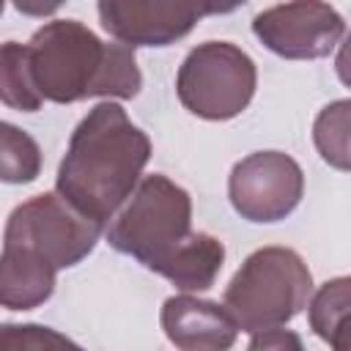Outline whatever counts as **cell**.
I'll use <instances>...</instances> for the list:
<instances>
[{
    "instance_id": "ac0fdd59",
    "label": "cell",
    "mask_w": 351,
    "mask_h": 351,
    "mask_svg": "<svg viewBox=\"0 0 351 351\" xmlns=\"http://www.w3.org/2000/svg\"><path fill=\"white\" fill-rule=\"evenodd\" d=\"M247 351H304V343L293 329L277 326V329H266V332L252 335Z\"/></svg>"
},
{
    "instance_id": "ffe728a7",
    "label": "cell",
    "mask_w": 351,
    "mask_h": 351,
    "mask_svg": "<svg viewBox=\"0 0 351 351\" xmlns=\"http://www.w3.org/2000/svg\"><path fill=\"white\" fill-rule=\"evenodd\" d=\"M324 343H329L332 351H351V313L329 332V337Z\"/></svg>"
},
{
    "instance_id": "30bf717a",
    "label": "cell",
    "mask_w": 351,
    "mask_h": 351,
    "mask_svg": "<svg viewBox=\"0 0 351 351\" xmlns=\"http://www.w3.org/2000/svg\"><path fill=\"white\" fill-rule=\"evenodd\" d=\"M159 321L165 337L178 351H230L239 337V326L225 304L192 293L165 299Z\"/></svg>"
},
{
    "instance_id": "44dd1931",
    "label": "cell",
    "mask_w": 351,
    "mask_h": 351,
    "mask_svg": "<svg viewBox=\"0 0 351 351\" xmlns=\"http://www.w3.org/2000/svg\"><path fill=\"white\" fill-rule=\"evenodd\" d=\"M14 8L16 11H22V14H52V11H58V3L55 5H30V3H14Z\"/></svg>"
},
{
    "instance_id": "5bb4252c",
    "label": "cell",
    "mask_w": 351,
    "mask_h": 351,
    "mask_svg": "<svg viewBox=\"0 0 351 351\" xmlns=\"http://www.w3.org/2000/svg\"><path fill=\"white\" fill-rule=\"evenodd\" d=\"M0 99L5 107L19 112H36L44 104L27 66L25 44L5 41L0 47Z\"/></svg>"
},
{
    "instance_id": "9a60e30c",
    "label": "cell",
    "mask_w": 351,
    "mask_h": 351,
    "mask_svg": "<svg viewBox=\"0 0 351 351\" xmlns=\"http://www.w3.org/2000/svg\"><path fill=\"white\" fill-rule=\"evenodd\" d=\"M41 173V148L19 126L0 123V178L5 184H30Z\"/></svg>"
},
{
    "instance_id": "52a82bcc",
    "label": "cell",
    "mask_w": 351,
    "mask_h": 351,
    "mask_svg": "<svg viewBox=\"0 0 351 351\" xmlns=\"http://www.w3.org/2000/svg\"><path fill=\"white\" fill-rule=\"evenodd\" d=\"M304 195V173L285 151H255L239 159L228 176L233 211L247 222H280Z\"/></svg>"
},
{
    "instance_id": "d6986e66",
    "label": "cell",
    "mask_w": 351,
    "mask_h": 351,
    "mask_svg": "<svg viewBox=\"0 0 351 351\" xmlns=\"http://www.w3.org/2000/svg\"><path fill=\"white\" fill-rule=\"evenodd\" d=\"M335 71H337V80H340L346 88H351V30L346 33V38H343L340 47H337Z\"/></svg>"
},
{
    "instance_id": "8fae6325",
    "label": "cell",
    "mask_w": 351,
    "mask_h": 351,
    "mask_svg": "<svg viewBox=\"0 0 351 351\" xmlns=\"http://www.w3.org/2000/svg\"><path fill=\"white\" fill-rule=\"evenodd\" d=\"M58 269L30 250L3 244L0 255V302L8 310L41 307L55 293Z\"/></svg>"
},
{
    "instance_id": "6da1fadb",
    "label": "cell",
    "mask_w": 351,
    "mask_h": 351,
    "mask_svg": "<svg viewBox=\"0 0 351 351\" xmlns=\"http://www.w3.org/2000/svg\"><path fill=\"white\" fill-rule=\"evenodd\" d=\"M148 159V134L118 101H99L71 132L55 192L107 228L134 195Z\"/></svg>"
},
{
    "instance_id": "5b68a950",
    "label": "cell",
    "mask_w": 351,
    "mask_h": 351,
    "mask_svg": "<svg viewBox=\"0 0 351 351\" xmlns=\"http://www.w3.org/2000/svg\"><path fill=\"white\" fill-rule=\"evenodd\" d=\"M258 88L255 60L230 41H203L178 66V101L197 118L230 121L247 110Z\"/></svg>"
},
{
    "instance_id": "2e32d148",
    "label": "cell",
    "mask_w": 351,
    "mask_h": 351,
    "mask_svg": "<svg viewBox=\"0 0 351 351\" xmlns=\"http://www.w3.org/2000/svg\"><path fill=\"white\" fill-rule=\"evenodd\" d=\"M351 313V274L326 280L307 304V321L315 337L326 340L329 332Z\"/></svg>"
},
{
    "instance_id": "7a4b0ae2",
    "label": "cell",
    "mask_w": 351,
    "mask_h": 351,
    "mask_svg": "<svg viewBox=\"0 0 351 351\" xmlns=\"http://www.w3.org/2000/svg\"><path fill=\"white\" fill-rule=\"evenodd\" d=\"M25 49L44 101L74 104L96 96L107 101L134 99L143 88L134 47L101 41L77 19H52L41 25Z\"/></svg>"
},
{
    "instance_id": "3957f363",
    "label": "cell",
    "mask_w": 351,
    "mask_h": 351,
    "mask_svg": "<svg viewBox=\"0 0 351 351\" xmlns=\"http://www.w3.org/2000/svg\"><path fill=\"white\" fill-rule=\"evenodd\" d=\"M313 299V274L291 247H261L230 277L222 304L239 332L258 335L285 326Z\"/></svg>"
},
{
    "instance_id": "9c48e42d",
    "label": "cell",
    "mask_w": 351,
    "mask_h": 351,
    "mask_svg": "<svg viewBox=\"0 0 351 351\" xmlns=\"http://www.w3.org/2000/svg\"><path fill=\"white\" fill-rule=\"evenodd\" d=\"M101 27L126 47H170L184 38L206 14L233 11L192 0H101L96 5Z\"/></svg>"
},
{
    "instance_id": "7c38bea8",
    "label": "cell",
    "mask_w": 351,
    "mask_h": 351,
    "mask_svg": "<svg viewBox=\"0 0 351 351\" xmlns=\"http://www.w3.org/2000/svg\"><path fill=\"white\" fill-rule=\"evenodd\" d=\"M225 263V244L203 230H195L189 241L159 269L165 280H170L178 291L184 293H197L208 291Z\"/></svg>"
},
{
    "instance_id": "277c9868",
    "label": "cell",
    "mask_w": 351,
    "mask_h": 351,
    "mask_svg": "<svg viewBox=\"0 0 351 351\" xmlns=\"http://www.w3.org/2000/svg\"><path fill=\"white\" fill-rule=\"evenodd\" d=\"M192 233V197L162 173L143 176L134 195L104 228L112 250L132 255L156 274Z\"/></svg>"
},
{
    "instance_id": "e0dca14e",
    "label": "cell",
    "mask_w": 351,
    "mask_h": 351,
    "mask_svg": "<svg viewBox=\"0 0 351 351\" xmlns=\"http://www.w3.org/2000/svg\"><path fill=\"white\" fill-rule=\"evenodd\" d=\"M0 351H85L63 332L44 324H3Z\"/></svg>"
},
{
    "instance_id": "8992f818",
    "label": "cell",
    "mask_w": 351,
    "mask_h": 351,
    "mask_svg": "<svg viewBox=\"0 0 351 351\" xmlns=\"http://www.w3.org/2000/svg\"><path fill=\"white\" fill-rule=\"evenodd\" d=\"M101 233L104 225L82 214L60 192H41L8 214L3 244L30 250L60 271L85 261Z\"/></svg>"
},
{
    "instance_id": "4fadbf2b",
    "label": "cell",
    "mask_w": 351,
    "mask_h": 351,
    "mask_svg": "<svg viewBox=\"0 0 351 351\" xmlns=\"http://www.w3.org/2000/svg\"><path fill=\"white\" fill-rule=\"evenodd\" d=\"M318 156L343 173H351V99L329 101L313 121Z\"/></svg>"
},
{
    "instance_id": "ba28073f",
    "label": "cell",
    "mask_w": 351,
    "mask_h": 351,
    "mask_svg": "<svg viewBox=\"0 0 351 351\" xmlns=\"http://www.w3.org/2000/svg\"><path fill=\"white\" fill-rule=\"evenodd\" d=\"M252 33L269 52L280 58L318 60L340 47L346 38V22L329 3L299 0L280 3L255 14Z\"/></svg>"
}]
</instances>
